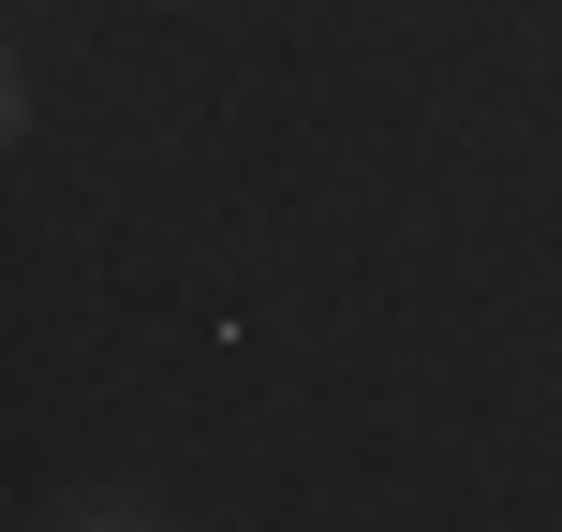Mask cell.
Listing matches in <instances>:
<instances>
[{"mask_svg":"<svg viewBox=\"0 0 562 532\" xmlns=\"http://www.w3.org/2000/svg\"><path fill=\"white\" fill-rule=\"evenodd\" d=\"M45 532H164V503H134V488H89V503H59Z\"/></svg>","mask_w":562,"mask_h":532,"instance_id":"1","label":"cell"}]
</instances>
